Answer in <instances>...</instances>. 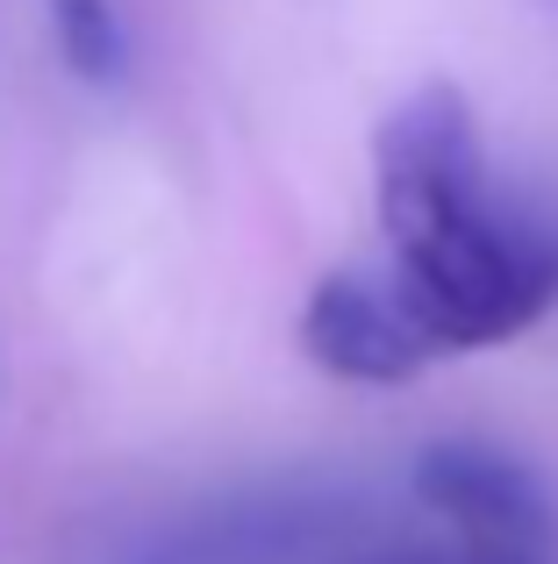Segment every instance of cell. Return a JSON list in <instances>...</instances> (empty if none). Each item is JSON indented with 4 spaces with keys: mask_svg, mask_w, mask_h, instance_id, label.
Listing matches in <instances>:
<instances>
[{
    "mask_svg": "<svg viewBox=\"0 0 558 564\" xmlns=\"http://www.w3.org/2000/svg\"><path fill=\"white\" fill-rule=\"evenodd\" d=\"M301 350L330 379H351V386H401L430 358V344H422V329L401 315V301H394V293H373L351 272H330L308 293Z\"/></svg>",
    "mask_w": 558,
    "mask_h": 564,
    "instance_id": "cell-4",
    "label": "cell"
},
{
    "mask_svg": "<svg viewBox=\"0 0 558 564\" xmlns=\"http://www.w3.org/2000/svg\"><path fill=\"white\" fill-rule=\"evenodd\" d=\"M394 301L430 350L523 336L558 301V236L494 193L444 200L394 236Z\"/></svg>",
    "mask_w": 558,
    "mask_h": 564,
    "instance_id": "cell-1",
    "label": "cell"
},
{
    "mask_svg": "<svg viewBox=\"0 0 558 564\" xmlns=\"http://www.w3.org/2000/svg\"><path fill=\"white\" fill-rule=\"evenodd\" d=\"M330 536V522L308 508H237L215 522H186L172 536L143 543L137 564H293Z\"/></svg>",
    "mask_w": 558,
    "mask_h": 564,
    "instance_id": "cell-5",
    "label": "cell"
},
{
    "mask_svg": "<svg viewBox=\"0 0 558 564\" xmlns=\"http://www.w3.org/2000/svg\"><path fill=\"white\" fill-rule=\"evenodd\" d=\"M373 165H379V221H387V236H401L408 221H422L444 200L487 193V151H480L473 108H465V94L444 86V79L408 94L401 108L379 122Z\"/></svg>",
    "mask_w": 558,
    "mask_h": 564,
    "instance_id": "cell-2",
    "label": "cell"
},
{
    "mask_svg": "<svg viewBox=\"0 0 558 564\" xmlns=\"http://www.w3.org/2000/svg\"><path fill=\"white\" fill-rule=\"evenodd\" d=\"M57 29V51L79 79L115 86L122 79V22H115V0H43Z\"/></svg>",
    "mask_w": 558,
    "mask_h": 564,
    "instance_id": "cell-6",
    "label": "cell"
},
{
    "mask_svg": "<svg viewBox=\"0 0 558 564\" xmlns=\"http://www.w3.org/2000/svg\"><path fill=\"white\" fill-rule=\"evenodd\" d=\"M459 564H551L530 551H502V543H459Z\"/></svg>",
    "mask_w": 558,
    "mask_h": 564,
    "instance_id": "cell-7",
    "label": "cell"
},
{
    "mask_svg": "<svg viewBox=\"0 0 558 564\" xmlns=\"http://www.w3.org/2000/svg\"><path fill=\"white\" fill-rule=\"evenodd\" d=\"M416 500L465 529V543H502V551H558V500L545 494L523 457L487 443H430L416 457Z\"/></svg>",
    "mask_w": 558,
    "mask_h": 564,
    "instance_id": "cell-3",
    "label": "cell"
}]
</instances>
